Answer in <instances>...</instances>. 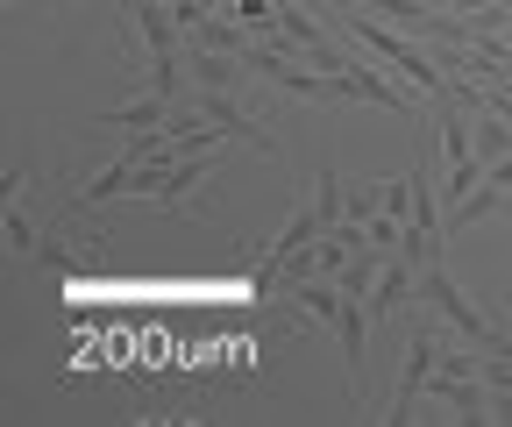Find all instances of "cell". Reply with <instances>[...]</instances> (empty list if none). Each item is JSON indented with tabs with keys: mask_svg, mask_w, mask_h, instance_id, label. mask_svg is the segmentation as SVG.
Instances as JSON below:
<instances>
[{
	"mask_svg": "<svg viewBox=\"0 0 512 427\" xmlns=\"http://www.w3.org/2000/svg\"><path fill=\"white\" fill-rule=\"evenodd\" d=\"M441 328L434 321H406V363H399V385H392V399L377 406V420H420L413 406L427 399V378H434V363H441Z\"/></svg>",
	"mask_w": 512,
	"mask_h": 427,
	"instance_id": "2",
	"label": "cell"
},
{
	"mask_svg": "<svg viewBox=\"0 0 512 427\" xmlns=\"http://www.w3.org/2000/svg\"><path fill=\"white\" fill-rule=\"evenodd\" d=\"M192 107H200L214 129H228L235 143H249V150H264V157H278V143H271V129L256 121L249 107H242V93H214V86H192Z\"/></svg>",
	"mask_w": 512,
	"mask_h": 427,
	"instance_id": "3",
	"label": "cell"
},
{
	"mask_svg": "<svg viewBox=\"0 0 512 427\" xmlns=\"http://www.w3.org/2000/svg\"><path fill=\"white\" fill-rule=\"evenodd\" d=\"M349 221H356V228L377 221V186H349Z\"/></svg>",
	"mask_w": 512,
	"mask_h": 427,
	"instance_id": "8",
	"label": "cell"
},
{
	"mask_svg": "<svg viewBox=\"0 0 512 427\" xmlns=\"http://www.w3.org/2000/svg\"><path fill=\"white\" fill-rule=\"evenodd\" d=\"M0 221H8V250H15V257H36V250H43V235H36V221H29L22 200H0Z\"/></svg>",
	"mask_w": 512,
	"mask_h": 427,
	"instance_id": "7",
	"label": "cell"
},
{
	"mask_svg": "<svg viewBox=\"0 0 512 427\" xmlns=\"http://www.w3.org/2000/svg\"><path fill=\"white\" fill-rule=\"evenodd\" d=\"M171 8H178V29H200V22L221 8V0H171Z\"/></svg>",
	"mask_w": 512,
	"mask_h": 427,
	"instance_id": "9",
	"label": "cell"
},
{
	"mask_svg": "<svg viewBox=\"0 0 512 427\" xmlns=\"http://www.w3.org/2000/svg\"><path fill=\"white\" fill-rule=\"evenodd\" d=\"M477 157H484V164L512 157V114H498V107H484V114H477Z\"/></svg>",
	"mask_w": 512,
	"mask_h": 427,
	"instance_id": "6",
	"label": "cell"
},
{
	"mask_svg": "<svg viewBox=\"0 0 512 427\" xmlns=\"http://www.w3.org/2000/svg\"><path fill=\"white\" fill-rule=\"evenodd\" d=\"M335 29L363 50V57H377L392 79H406V86H420L427 100L448 86V72H441V57H434V43H420L413 29H399V22H377V15H363V8H342L335 15Z\"/></svg>",
	"mask_w": 512,
	"mask_h": 427,
	"instance_id": "1",
	"label": "cell"
},
{
	"mask_svg": "<svg viewBox=\"0 0 512 427\" xmlns=\"http://www.w3.org/2000/svg\"><path fill=\"white\" fill-rule=\"evenodd\" d=\"M185 72L192 86H214V93H242V79H256L235 50H185Z\"/></svg>",
	"mask_w": 512,
	"mask_h": 427,
	"instance_id": "5",
	"label": "cell"
},
{
	"mask_svg": "<svg viewBox=\"0 0 512 427\" xmlns=\"http://www.w3.org/2000/svg\"><path fill=\"white\" fill-rule=\"evenodd\" d=\"M171 114H178V100H164V93H143V100L100 107V114H93V129H114V136H128V129H171Z\"/></svg>",
	"mask_w": 512,
	"mask_h": 427,
	"instance_id": "4",
	"label": "cell"
}]
</instances>
